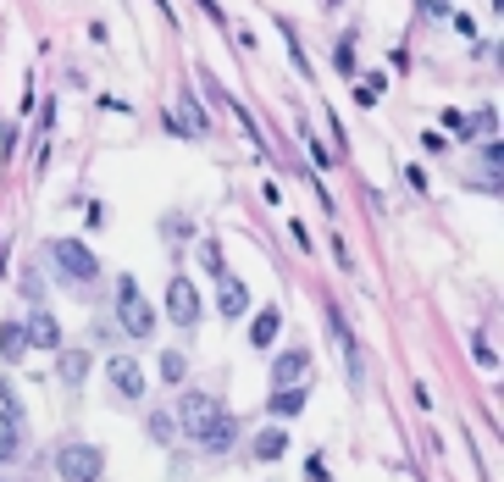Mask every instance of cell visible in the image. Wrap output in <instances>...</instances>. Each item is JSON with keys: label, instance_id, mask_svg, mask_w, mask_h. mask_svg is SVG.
<instances>
[{"label": "cell", "instance_id": "15", "mask_svg": "<svg viewBox=\"0 0 504 482\" xmlns=\"http://www.w3.org/2000/svg\"><path fill=\"white\" fill-rule=\"evenodd\" d=\"M89 377V355L84 350H61V383H84Z\"/></svg>", "mask_w": 504, "mask_h": 482}, {"label": "cell", "instance_id": "7", "mask_svg": "<svg viewBox=\"0 0 504 482\" xmlns=\"http://www.w3.org/2000/svg\"><path fill=\"white\" fill-rule=\"evenodd\" d=\"M106 377H111V388H117L122 399H139V394H144V372H139V361H128V355H117V361L106 366Z\"/></svg>", "mask_w": 504, "mask_h": 482}, {"label": "cell", "instance_id": "17", "mask_svg": "<svg viewBox=\"0 0 504 482\" xmlns=\"http://www.w3.org/2000/svg\"><path fill=\"white\" fill-rule=\"evenodd\" d=\"M189 377V361L178 350H161V383H183Z\"/></svg>", "mask_w": 504, "mask_h": 482}, {"label": "cell", "instance_id": "6", "mask_svg": "<svg viewBox=\"0 0 504 482\" xmlns=\"http://www.w3.org/2000/svg\"><path fill=\"white\" fill-rule=\"evenodd\" d=\"M305 372H311V355L305 350H283L277 366H272V383L277 388H305Z\"/></svg>", "mask_w": 504, "mask_h": 482}, {"label": "cell", "instance_id": "14", "mask_svg": "<svg viewBox=\"0 0 504 482\" xmlns=\"http://www.w3.org/2000/svg\"><path fill=\"white\" fill-rule=\"evenodd\" d=\"M305 410V388H277L272 394V416H300Z\"/></svg>", "mask_w": 504, "mask_h": 482}, {"label": "cell", "instance_id": "3", "mask_svg": "<svg viewBox=\"0 0 504 482\" xmlns=\"http://www.w3.org/2000/svg\"><path fill=\"white\" fill-rule=\"evenodd\" d=\"M50 255H56V266L67 272L72 283H95V278H100V261H95V250H89L84 239H56Z\"/></svg>", "mask_w": 504, "mask_h": 482}, {"label": "cell", "instance_id": "11", "mask_svg": "<svg viewBox=\"0 0 504 482\" xmlns=\"http://www.w3.org/2000/svg\"><path fill=\"white\" fill-rule=\"evenodd\" d=\"M23 455V422H12L6 410H0V466Z\"/></svg>", "mask_w": 504, "mask_h": 482}, {"label": "cell", "instance_id": "20", "mask_svg": "<svg viewBox=\"0 0 504 482\" xmlns=\"http://www.w3.org/2000/svg\"><path fill=\"white\" fill-rule=\"evenodd\" d=\"M172 433H178V427H172V416H167V410H161V416H150V438H161V444H167Z\"/></svg>", "mask_w": 504, "mask_h": 482}, {"label": "cell", "instance_id": "10", "mask_svg": "<svg viewBox=\"0 0 504 482\" xmlns=\"http://www.w3.org/2000/svg\"><path fill=\"white\" fill-rule=\"evenodd\" d=\"M216 283H222V289H216V311H222V316H244L250 311V289L239 278H216Z\"/></svg>", "mask_w": 504, "mask_h": 482}, {"label": "cell", "instance_id": "5", "mask_svg": "<svg viewBox=\"0 0 504 482\" xmlns=\"http://www.w3.org/2000/svg\"><path fill=\"white\" fill-rule=\"evenodd\" d=\"M167 316H172V327H194L200 322V289L189 278H172L167 283Z\"/></svg>", "mask_w": 504, "mask_h": 482}, {"label": "cell", "instance_id": "19", "mask_svg": "<svg viewBox=\"0 0 504 482\" xmlns=\"http://www.w3.org/2000/svg\"><path fill=\"white\" fill-rule=\"evenodd\" d=\"M200 261L216 272V278H228V272H222V244H216V239H205V244H200Z\"/></svg>", "mask_w": 504, "mask_h": 482}, {"label": "cell", "instance_id": "1", "mask_svg": "<svg viewBox=\"0 0 504 482\" xmlns=\"http://www.w3.org/2000/svg\"><path fill=\"white\" fill-rule=\"evenodd\" d=\"M117 316H122V327L133 333V338H150L156 333V311L144 305V294H139V283L122 272V283H117Z\"/></svg>", "mask_w": 504, "mask_h": 482}, {"label": "cell", "instance_id": "2", "mask_svg": "<svg viewBox=\"0 0 504 482\" xmlns=\"http://www.w3.org/2000/svg\"><path fill=\"white\" fill-rule=\"evenodd\" d=\"M56 471H61V482H100V471H106V455H100L95 444H61V455H56Z\"/></svg>", "mask_w": 504, "mask_h": 482}, {"label": "cell", "instance_id": "21", "mask_svg": "<svg viewBox=\"0 0 504 482\" xmlns=\"http://www.w3.org/2000/svg\"><path fill=\"white\" fill-rule=\"evenodd\" d=\"M333 61H338V73H355V50H349V39L333 50Z\"/></svg>", "mask_w": 504, "mask_h": 482}, {"label": "cell", "instance_id": "4", "mask_svg": "<svg viewBox=\"0 0 504 482\" xmlns=\"http://www.w3.org/2000/svg\"><path fill=\"white\" fill-rule=\"evenodd\" d=\"M216 416H222V405H216L211 394H183V405H178V422H172V427H183L189 438H200V433H205Z\"/></svg>", "mask_w": 504, "mask_h": 482}, {"label": "cell", "instance_id": "8", "mask_svg": "<svg viewBox=\"0 0 504 482\" xmlns=\"http://www.w3.org/2000/svg\"><path fill=\"white\" fill-rule=\"evenodd\" d=\"M23 338L34 350H61V322L50 311H34V322H23Z\"/></svg>", "mask_w": 504, "mask_h": 482}, {"label": "cell", "instance_id": "12", "mask_svg": "<svg viewBox=\"0 0 504 482\" xmlns=\"http://www.w3.org/2000/svg\"><path fill=\"white\" fill-rule=\"evenodd\" d=\"M277 327H283V311H277V305H266V311L255 316V327H250V344H255V350H266V344L277 338Z\"/></svg>", "mask_w": 504, "mask_h": 482}, {"label": "cell", "instance_id": "22", "mask_svg": "<svg viewBox=\"0 0 504 482\" xmlns=\"http://www.w3.org/2000/svg\"><path fill=\"white\" fill-rule=\"evenodd\" d=\"M200 6H205V12H211V17H222V6H216V0H200Z\"/></svg>", "mask_w": 504, "mask_h": 482}, {"label": "cell", "instance_id": "13", "mask_svg": "<svg viewBox=\"0 0 504 482\" xmlns=\"http://www.w3.org/2000/svg\"><path fill=\"white\" fill-rule=\"evenodd\" d=\"M23 350H28L23 322H6V327H0V355H6V361H23Z\"/></svg>", "mask_w": 504, "mask_h": 482}, {"label": "cell", "instance_id": "9", "mask_svg": "<svg viewBox=\"0 0 504 482\" xmlns=\"http://www.w3.org/2000/svg\"><path fill=\"white\" fill-rule=\"evenodd\" d=\"M233 438H239V422L228 416V410H222V416H216L205 433H200V444H205V455H228L233 449Z\"/></svg>", "mask_w": 504, "mask_h": 482}, {"label": "cell", "instance_id": "18", "mask_svg": "<svg viewBox=\"0 0 504 482\" xmlns=\"http://www.w3.org/2000/svg\"><path fill=\"white\" fill-rule=\"evenodd\" d=\"M466 133H471V139H477V133H488V139H493V133H499V111H477L466 122Z\"/></svg>", "mask_w": 504, "mask_h": 482}, {"label": "cell", "instance_id": "16", "mask_svg": "<svg viewBox=\"0 0 504 482\" xmlns=\"http://www.w3.org/2000/svg\"><path fill=\"white\" fill-rule=\"evenodd\" d=\"M288 449V438H283V427H266V433H255V460H277Z\"/></svg>", "mask_w": 504, "mask_h": 482}]
</instances>
